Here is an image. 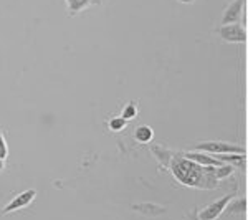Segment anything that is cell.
I'll list each match as a JSON object with an SVG mask.
<instances>
[{
  "label": "cell",
  "mask_w": 248,
  "mask_h": 220,
  "mask_svg": "<svg viewBox=\"0 0 248 220\" xmlns=\"http://www.w3.org/2000/svg\"><path fill=\"white\" fill-rule=\"evenodd\" d=\"M214 156V154H212ZM215 157L218 159L220 162L223 164H230L232 167H238V169H243L245 171V164H247V153H242V154H235V153H230V154H215Z\"/></svg>",
  "instance_id": "cell-9"
},
{
  "label": "cell",
  "mask_w": 248,
  "mask_h": 220,
  "mask_svg": "<svg viewBox=\"0 0 248 220\" xmlns=\"http://www.w3.org/2000/svg\"><path fill=\"white\" fill-rule=\"evenodd\" d=\"M167 169H170L175 181L186 187L212 190L218 186V181L215 177V167L201 166L194 161H189L184 157L182 153H175L172 156Z\"/></svg>",
  "instance_id": "cell-1"
},
{
  "label": "cell",
  "mask_w": 248,
  "mask_h": 220,
  "mask_svg": "<svg viewBox=\"0 0 248 220\" xmlns=\"http://www.w3.org/2000/svg\"><path fill=\"white\" fill-rule=\"evenodd\" d=\"M195 151H203V153L209 154H242L247 153V149L243 146H238V144H232V142H223V141H205L201 142L194 147Z\"/></svg>",
  "instance_id": "cell-2"
},
{
  "label": "cell",
  "mask_w": 248,
  "mask_h": 220,
  "mask_svg": "<svg viewBox=\"0 0 248 220\" xmlns=\"http://www.w3.org/2000/svg\"><path fill=\"white\" fill-rule=\"evenodd\" d=\"M133 210L139 212L141 215H144V217H159V215L166 214V207L164 205H159V204H154V202H142V204H134L133 207H131Z\"/></svg>",
  "instance_id": "cell-8"
},
{
  "label": "cell",
  "mask_w": 248,
  "mask_h": 220,
  "mask_svg": "<svg viewBox=\"0 0 248 220\" xmlns=\"http://www.w3.org/2000/svg\"><path fill=\"white\" fill-rule=\"evenodd\" d=\"M93 3V0H66V5H68V12L71 15L78 14V12L88 9V7Z\"/></svg>",
  "instance_id": "cell-13"
},
{
  "label": "cell",
  "mask_w": 248,
  "mask_h": 220,
  "mask_svg": "<svg viewBox=\"0 0 248 220\" xmlns=\"http://www.w3.org/2000/svg\"><path fill=\"white\" fill-rule=\"evenodd\" d=\"M247 197H238V199H232L229 202V205L225 207V212L229 215H245L247 214Z\"/></svg>",
  "instance_id": "cell-11"
},
{
  "label": "cell",
  "mask_w": 248,
  "mask_h": 220,
  "mask_svg": "<svg viewBox=\"0 0 248 220\" xmlns=\"http://www.w3.org/2000/svg\"><path fill=\"white\" fill-rule=\"evenodd\" d=\"M37 197V190L35 189H29L25 192H22V194H18L17 197H14L12 201L7 204L5 207L2 209V212L0 214H12V212L15 210H20V209H25V207H29L31 202H33V199Z\"/></svg>",
  "instance_id": "cell-5"
},
{
  "label": "cell",
  "mask_w": 248,
  "mask_h": 220,
  "mask_svg": "<svg viewBox=\"0 0 248 220\" xmlns=\"http://www.w3.org/2000/svg\"><path fill=\"white\" fill-rule=\"evenodd\" d=\"M7 156H9V146H7V141H5V138H3V133L0 131V157L5 161Z\"/></svg>",
  "instance_id": "cell-17"
},
{
  "label": "cell",
  "mask_w": 248,
  "mask_h": 220,
  "mask_svg": "<svg viewBox=\"0 0 248 220\" xmlns=\"http://www.w3.org/2000/svg\"><path fill=\"white\" fill-rule=\"evenodd\" d=\"M233 171L235 167H232L230 164H222V166H217L215 167V177H217V181H223V179H229L233 175Z\"/></svg>",
  "instance_id": "cell-14"
},
{
  "label": "cell",
  "mask_w": 248,
  "mask_h": 220,
  "mask_svg": "<svg viewBox=\"0 0 248 220\" xmlns=\"http://www.w3.org/2000/svg\"><path fill=\"white\" fill-rule=\"evenodd\" d=\"M181 3H192V2H195V0H179Z\"/></svg>",
  "instance_id": "cell-20"
},
{
  "label": "cell",
  "mask_w": 248,
  "mask_h": 220,
  "mask_svg": "<svg viewBox=\"0 0 248 220\" xmlns=\"http://www.w3.org/2000/svg\"><path fill=\"white\" fill-rule=\"evenodd\" d=\"M151 153H153L154 157L157 159V162L161 164V166L166 167V169L169 167V162H170L172 156L175 154L172 149H167V147L159 146V144H154V146H151Z\"/></svg>",
  "instance_id": "cell-10"
},
{
  "label": "cell",
  "mask_w": 248,
  "mask_h": 220,
  "mask_svg": "<svg viewBox=\"0 0 248 220\" xmlns=\"http://www.w3.org/2000/svg\"><path fill=\"white\" fill-rule=\"evenodd\" d=\"M182 156L189 161H194L201 166H212V167H217L222 166L223 162H220L215 156H212L209 153H203V151H194V153H182Z\"/></svg>",
  "instance_id": "cell-7"
},
{
  "label": "cell",
  "mask_w": 248,
  "mask_h": 220,
  "mask_svg": "<svg viewBox=\"0 0 248 220\" xmlns=\"http://www.w3.org/2000/svg\"><path fill=\"white\" fill-rule=\"evenodd\" d=\"M136 116H138V105H136L134 101H129L126 106L123 108L121 118L126 119V121H129V119H134Z\"/></svg>",
  "instance_id": "cell-15"
},
{
  "label": "cell",
  "mask_w": 248,
  "mask_h": 220,
  "mask_svg": "<svg viewBox=\"0 0 248 220\" xmlns=\"http://www.w3.org/2000/svg\"><path fill=\"white\" fill-rule=\"evenodd\" d=\"M153 138H154V131H153V127H151V126L141 125V126H138L134 129V139L138 142L149 144L151 141H153Z\"/></svg>",
  "instance_id": "cell-12"
},
{
  "label": "cell",
  "mask_w": 248,
  "mask_h": 220,
  "mask_svg": "<svg viewBox=\"0 0 248 220\" xmlns=\"http://www.w3.org/2000/svg\"><path fill=\"white\" fill-rule=\"evenodd\" d=\"M3 167H5V161H3V159L0 157V173L3 171Z\"/></svg>",
  "instance_id": "cell-19"
},
{
  "label": "cell",
  "mask_w": 248,
  "mask_h": 220,
  "mask_svg": "<svg viewBox=\"0 0 248 220\" xmlns=\"http://www.w3.org/2000/svg\"><path fill=\"white\" fill-rule=\"evenodd\" d=\"M126 119H123L121 116H116V118H111L109 121H108V126H109V129L111 131H123L124 127H126Z\"/></svg>",
  "instance_id": "cell-16"
},
{
  "label": "cell",
  "mask_w": 248,
  "mask_h": 220,
  "mask_svg": "<svg viewBox=\"0 0 248 220\" xmlns=\"http://www.w3.org/2000/svg\"><path fill=\"white\" fill-rule=\"evenodd\" d=\"M197 209H194V210H192L190 212V214L189 215H187V220H201V219H199V215H197Z\"/></svg>",
  "instance_id": "cell-18"
},
{
  "label": "cell",
  "mask_w": 248,
  "mask_h": 220,
  "mask_svg": "<svg viewBox=\"0 0 248 220\" xmlns=\"http://www.w3.org/2000/svg\"><path fill=\"white\" fill-rule=\"evenodd\" d=\"M245 0H233L227 5V9L222 14V25H229V23H240L242 18V10Z\"/></svg>",
  "instance_id": "cell-6"
},
{
  "label": "cell",
  "mask_w": 248,
  "mask_h": 220,
  "mask_svg": "<svg viewBox=\"0 0 248 220\" xmlns=\"http://www.w3.org/2000/svg\"><path fill=\"white\" fill-rule=\"evenodd\" d=\"M235 194H227V195H222L217 201H214L212 204H209L207 207H203L202 210L197 212L199 219L201 220H217L220 215L225 212V207L229 205V202L233 199Z\"/></svg>",
  "instance_id": "cell-3"
},
{
  "label": "cell",
  "mask_w": 248,
  "mask_h": 220,
  "mask_svg": "<svg viewBox=\"0 0 248 220\" xmlns=\"http://www.w3.org/2000/svg\"><path fill=\"white\" fill-rule=\"evenodd\" d=\"M217 33L223 42H229V43H245L248 38L245 27H242L240 23L220 25L217 29Z\"/></svg>",
  "instance_id": "cell-4"
}]
</instances>
